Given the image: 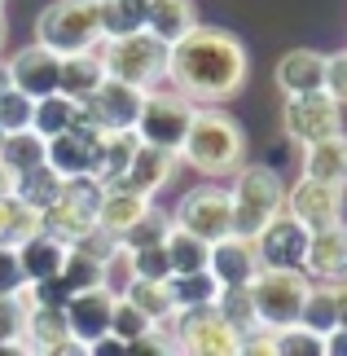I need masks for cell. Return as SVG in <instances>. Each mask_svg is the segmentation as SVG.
Wrapping results in <instances>:
<instances>
[{
    "label": "cell",
    "mask_w": 347,
    "mask_h": 356,
    "mask_svg": "<svg viewBox=\"0 0 347 356\" xmlns=\"http://www.w3.org/2000/svg\"><path fill=\"white\" fill-rule=\"evenodd\" d=\"M273 356H325L321 334H312L308 325H286V330H273Z\"/></svg>",
    "instance_id": "cell-42"
},
{
    "label": "cell",
    "mask_w": 347,
    "mask_h": 356,
    "mask_svg": "<svg viewBox=\"0 0 347 356\" xmlns=\"http://www.w3.org/2000/svg\"><path fill=\"white\" fill-rule=\"evenodd\" d=\"M251 242H255L259 268H290V273H303V255H308V229H303L295 216L277 211Z\"/></svg>",
    "instance_id": "cell-11"
},
{
    "label": "cell",
    "mask_w": 347,
    "mask_h": 356,
    "mask_svg": "<svg viewBox=\"0 0 347 356\" xmlns=\"http://www.w3.org/2000/svg\"><path fill=\"white\" fill-rule=\"evenodd\" d=\"M97 13H102V40L145 31V0H97Z\"/></svg>",
    "instance_id": "cell-32"
},
{
    "label": "cell",
    "mask_w": 347,
    "mask_h": 356,
    "mask_svg": "<svg viewBox=\"0 0 347 356\" xmlns=\"http://www.w3.org/2000/svg\"><path fill=\"white\" fill-rule=\"evenodd\" d=\"M97 194L102 185L92 176H79V181H66L62 194L49 202L45 211H35V229L49 238H58L66 246H75L79 238H88L97 229Z\"/></svg>",
    "instance_id": "cell-5"
},
{
    "label": "cell",
    "mask_w": 347,
    "mask_h": 356,
    "mask_svg": "<svg viewBox=\"0 0 347 356\" xmlns=\"http://www.w3.org/2000/svg\"><path fill=\"white\" fill-rule=\"evenodd\" d=\"M299 325H308L312 334H330L339 325V308H334V286L330 282H308V299H303Z\"/></svg>",
    "instance_id": "cell-35"
},
{
    "label": "cell",
    "mask_w": 347,
    "mask_h": 356,
    "mask_svg": "<svg viewBox=\"0 0 347 356\" xmlns=\"http://www.w3.org/2000/svg\"><path fill=\"white\" fill-rule=\"evenodd\" d=\"M334 286V308H339V325H347V277L343 282H330Z\"/></svg>",
    "instance_id": "cell-48"
},
{
    "label": "cell",
    "mask_w": 347,
    "mask_h": 356,
    "mask_svg": "<svg viewBox=\"0 0 347 356\" xmlns=\"http://www.w3.org/2000/svg\"><path fill=\"white\" fill-rule=\"evenodd\" d=\"M229 198L246 202V207H255L264 216H277L286 207V181L277 176V168H268V163H242V168L233 172Z\"/></svg>",
    "instance_id": "cell-18"
},
{
    "label": "cell",
    "mask_w": 347,
    "mask_h": 356,
    "mask_svg": "<svg viewBox=\"0 0 347 356\" xmlns=\"http://www.w3.org/2000/svg\"><path fill=\"white\" fill-rule=\"evenodd\" d=\"M102 132L106 128H97V123L84 115V123H75V128H66L58 136H45V163L62 176V181H79V176L92 172V149L102 141Z\"/></svg>",
    "instance_id": "cell-12"
},
{
    "label": "cell",
    "mask_w": 347,
    "mask_h": 356,
    "mask_svg": "<svg viewBox=\"0 0 347 356\" xmlns=\"http://www.w3.org/2000/svg\"><path fill=\"white\" fill-rule=\"evenodd\" d=\"M97 53H102L106 75L123 79V84H132V88H154V84H163V75H168V44L154 40L150 31L102 40Z\"/></svg>",
    "instance_id": "cell-3"
},
{
    "label": "cell",
    "mask_w": 347,
    "mask_h": 356,
    "mask_svg": "<svg viewBox=\"0 0 347 356\" xmlns=\"http://www.w3.org/2000/svg\"><path fill=\"white\" fill-rule=\"evenodd\" d=\"M286 216H295V220L308 229H325L343 220V189L339 185H325V181H312V176H299L295 185H286Z\"/></svg>",
    "instance_id": "cell-13"
},
{
    "label": "cell",
    "mask_w": 347,
    "mask_h": 356,
    "mask_svg": "<svg viewBox=\"0 0 347 356\" xmlns=\"http://www.w3.org/2000/svg\"><path fill=\"white\" fill-rule=\"evenodd\" d=\"M303 277H308V282H343L347 277V225L343 220L308 234Z\"/></svg>",
    "instance_id": "cell-19"
},
{
    "label": "cell",
    "mask_w": 347,
    "mask_h": 356,
    "mask_svg": "<svg viewBox=\"0 0 347 356\" xmlns=\"http://www.w3.org/2000/svg\"><path fill=\"white\" fill-rule=\"evenodd\" d=\"M0 88H9V58H5V49H0Z\"/></svg>",
    "instance_id": "cell-49"
},
{
    "label": "cell",
    "mask_w": 347,
    "mask_h": 356,
    "mask_svg": "<svg viewBox=\"0 0 347 356\" xmlns=\"http://www.w3.org/2000/svg\"><path fill=\"white\" fill-rule=\"evenodd\" d=\"M35 40L53 53H79L102 44V13L97 0H53L35 18Z\"/></svg>",
    "instance_id": "cell-4"
},
{
    "label": "cell",
    "mask_w": 347,
    "mask_h": 356,
    "mask_svg": "<svg viewBox=\"0 0 347 356\" xmlns=\"http://www.w3.org/2000/svg\"><path fill=\"white\" fill-rule=\"evenodd\" d=\"M172 339H176V352H189V356H238V330L225 325V317L211 304L176 312Z\"/></svg>",
    "instance_id": "cell-8"
},
{
    "label": "cell",
    "mask_w": 347,
    "mask_h": 356,
    "mask_svg": "<svg viewBox=\"0 0 347 356\" xmlns=\"http://www.w3.org/2000/svg\"><path fill=\"white\" fill-rule=\"evenodd\" d=\"M128 255H132V277L168 282L172 259H168V246H163V242H150V246H141V251H128Z\"/></svg>",
    "instance_id": "cell-45"
},
{
    "label": "cell",
    "mask_w": 347,
    "mask_h": 356,
    "mask_svg": "<svg viewBox=\"0 0 347 356\" xmlns=\"http://www.w3.org/2000/svg\"><path fill=\"white\" fill-rule=\"evenodd\" d=\"M168 295H172V308H176V312H185V308H207V304H216L220 282H216L211 268L168 273Z\"/></svg>",
    "instance_id": "cell-30"
},
{
    "label": "cell",
    "mask_w": 347,
    "mask_h": 356,
    "mask_svg": "<svg viewBox=\"0 0 347 356\" xmlns=\"http://www.w3.org/2000/svg\"><path fill=\"white\" fill-rule=\"evenodd\" d=\"M0 163L9 172H26L35 163H45V136L35 128H18V132H0Z\"/></svg>",
    "instance_id": "cell-33"
},
{
    "label": "cell",
    "mask_w": 347,
    "mask_h": 356,
    "mask_svg": "<svg viewBox=\"0 0 347 356\" xmlns=\"http://www.w3.org/2000/svg\"><path fill=\"white\" fill-rule=\"evenodd\" d=\"M176 163H180V154H172V149H159V145L136 141L128 168H123V176H119L115 185H128V189H136V194H150V198H154L159 189L176 176Z\"/></svg>",
    "instance_id": "cell-21"
},
{
    "label": "cell",
    "mask_w": 347,
    "mask_h": 356,
    "mask_svg": "<svg viewBox=\"0 0 347 356\" xmlns=\"http://www.w3.org/2000/svg\"><path fill=\"white\" fill-rule=\"evenodd\" d=\"M339 106H347V49L343 53H325V84H321Z\"/></svg>",
    "instance_id": "cell-46"
},
{
    "label": "cell",
    "mask_w": 347,
    "mask_h": 356,
    "mask_svg": "<svg viewBox=\"0 0 347 356\" xmlns=\"http://www.w3.org/2000/svg\"><path fill=\"white\" fill-rule=\"evenodd\" d=\"M303 176L347 189V132H330L303 145Z\"/></svg>",
    "instance_id": "cell-23"
},
{
    "label": "cell",
    "mask_w": 347,
    "mask_h": 356,
    "mask_svg": "<svg viewBox=\"0 0 347 356\" xmlns=\"http://www.w3.org/2000/svg\"><path fill=\"white\" fill-rule=\"evenodd\" d=\"M141 97H145V88H132V84H123V79L106 75L84 97V115L97 128H132L136 111H141Z\"/></svg>",
    "instance_id": "cell-16"
},
{
    "label": "cell",
    "mask_w": 347,
    "mask_h": 356,
    "mask_svg": "<svg viewBox=\"0 0 347 356\" xmlns=\"http://www.w3.org/2000/svg\"><path fill=\"white\" fill-rule=\"evenodd\" d=\"M168 84L193 106H220L246 84V49L220 26H193L168 49Z\"/></svg>",
    "instance_id": "cell-1"
},
{
    "label": "cell",
    "mask_w": 347,
    "mask_h": 356,
    "mask_svg": "<svg viewBox=\"0 0 347 356\" xmlns=\"http://www.w3.org/2000/svg\"><path fill=\"white\" fill-rule=\"evenodd\" d=\"M62 255H66V242L49 238V234H35L18 242V264L26 273V282H45V277H58L62 268Z\"/></svg>",
    "instance_id": "cell-28"
},
{
    "label": "cell",
    "mask_w": 347,
    "mask_h": 356,
    "mask_svg": "<svg viewBox=\"0 0 347 356\" xmlns=\"http://www.w3.org/2000/svg\"><path fill=\"white\" fill-rule=\"evenodd\" d=\"M220 317H225V325H233V330H251L255 325V304H251V291L246 286H220L216 304H211Z\"/></svg>",
    "instance_id": "cell-38"
},
{
    "label": "cell",
    "mask_w": 347,
    "mask_h": 356,
    "mask_svg": "<svg viewBox=\"0 0 347 356\" xmlns=\"http://www.w3.org/2000/svg\"><path fill=\"white\" fill-rule=\"evenodd\" d=\"M31 111H35V97H26L22 88H0V132H18V128H31Z\"/></svg>",
    "instance_id": "cell-44"
},
{
    "label": "cell",
    "mask_w": 347,
    "mask_h": 356,
    "mask_svg": "<svg viewBox=\"0 0 347 356\" xmlns=\"http://www.w3.org/2000/svg\"><path fill=\"white\" fill-rule=\"evenodd\" d=\"M154 207V198L150 194H136L128 185H102V194H97V229H106V234H123L132 220H141V216Z\"/></svg>",
    "instance_id": "cell-22"
},
{
    "label": "cell",
    "mask_w": 347,
    "mask_h": 356,
    "mask_svg": "<svg viewBox=\"0 0 347 356\" xmlns=\"http://www.w3.org/2000/svg\"><path fill=\"white\" fill-rule=\"evenodd\" d=\"M62 176L49 168V163H35V168H26V172H13V185H9V194L22 202V207H31V211H45L53 198L62 194Z\"/></svg>",
    "instance_id": "cell-29"
},
{
    "label": "cell",
    "mask_w": 347,
    "mask_h": 356,
    "mask_svg": "<svg viewBox=\"0 0 347 356\" xmlns=\"http://www.w3.org/2000/svg\"><path fill=\"white\" fill-rule=\"evenodd\" d=\"M31 234H35V211L22 207L13 194H0V242L18 246L22 238H31Z\"/></svg>",
    "instance_id": "cell-40"
},
{
    "label": "cell",
    "mask_w": 347,
    "mask_h": 356,
    "mask_svg": "<svg viewBox=\"0 0 347 356\" xmlns=\"http://www.w3.org/2000/svg\"><path fill=\"white\" fill-rule=\"evenodd\" d=\"M251 304H255V321L268 330H286L299 321L303 299H308V277L290 268H259L251 277Z\"/></svg>",
    "instance_id": "cell-7"
},
{
    "label": "cell",
    "mask_w": 347,
    "mask_h": 356,
    "mask_svg": "<svg viewBox=\"0 0 347 356\" xmlns=\"http://www.w3.org/2000/svg\"><path fill=\"white\" fill-rule=\"evenodd\" d=\"M58 71H62V53L35 44H26L18 53H9V84L22 88L26 97H49L58 92Z\"/></svg>",
    "instance_id": "cell-17"
},
{
    "label": "cell",
    "mask_w": 347,
    "mask_h": 356,
    "mask_svg": "<svg viewBox=\"0 0 347 356\" xmlns=\"http://www.w3.org/2000/svg\"><path fill=\"white\" fill-rule=\"evenodd\" d=\"M22 352L40 356H84V343L66 330V312L58 304H31L22 325Z\"/></svg>",
    "instance_id": "cell-14"
},
{
    "label": "cell",
    "mask_w": 347,
    "mask_h": 356,
    "mask_svg": "<svg viewBox=\"0 0 347 356\" xmlns=\"http://www.w3.org/2000/svg\"><path fill=\"white\" fill-rule=\"evenodd\" d=\"M282 128L295 145H308V141H321L330 132H343V106L330 97L325 88H312V92H290L286 106H282Z\"/></svg>",
    "instance_id": "cell-9"
},
{
    "label": "cell",
    "mask_w": 347,
    "mask_h": 356,
    "mask_svg": "<svg viewBox=\"0 0 347 356\" xmlns=\"http://www.w3.org/2000/svg\"><path fill=\"white\" fill-rule=\"evenodd\" d=\"M277 88L286 92H312V88H321L325 84V53H316V49H290L282 62H277Z\"/></svg>",
    "instance_id": "cell-25"
},
{
    "label": "cell",
    "mask_w": 347,
    "mask_h": 356,
    "mask_svg": "<svg viewBox=\"0 0 347 356\" xmlns=\"http://www.w3.org/2000/svg\"><path fill=\"white\" fill-rule=\"evenodd\" d=\"M193 172L202 176H233L246 163V136L238 128V119L225 115L220 106H193V119L185 128V141L176 149Z\"/></svg>",
    "instance_id": "cell-2"
},
{
    "label": "cell",
    "mask_w": 347,
    "mask_h": 356,
    "mask_svg": "<svg viewBox=\"0 0 347 356\" xmlns=\"http://www.w3.org/2000/svg\"><path fill=\"white\" fill-rule=\"evenodd\" d=\"M84 123V102L79 97H66V92H49V97H35V111H31V128L40 136H58L66 128Z\"/></svg>",
    "instance_id": "cell-31"
},
{
    "label": "cell",
    "mask_w": 347,
    "mask_h": 356,
    "mask_svg": "<svg viewBox=\"0 0 347 356\" xmlns=\"http://www.w3.org/2000/svg\"><path fill=\"white\" fill-rule=\"evenodd\" d=\"M163 246H168V259H172V273H189V268H207V251H211V242L189 234V229L180 225H168V234H163Z\"/></svg>",
    "instance_id": "cell-34"
},
{
    "label": "cell",
    "mask_w": 347,
    "mask_h": 356,
    "mask_svg": "<svg viewBox=\"0 0 347 356\" xmlns=\"http://www.w3.org/2000/svg\"><path fill=\"white\" fill-rule=\"evenodd\" d=\"M229 211H233V198H229L225 185H198L176 202L172 225L189 229V234H198L207 242H216V238L229 234Z\"/></svg>",
    "instance_id": "cell-10"
},
{
    "label": "cell",
    "mask_w": 347,
    "mask_h": 356,
    "mask_svg": "<svg viewBox=\"0 0 347 356\" xmlns=\"http://www.w3.org/2000/svg\"><path fill=\"white\" fill-rule=\"evenodd\" d=\"M5 40H9V22H5V9H0V49H5Z\"/></svg>",
    "instance_id": "cell-51"
},
{
    "label": "cell",
    "mask_w": 347,
    "mask_h": 356,
    "mask_svg": "<svg viewBox=\"0 0 347 356\" xmlns=\"http://www.w3.org/2000/svg\"><path fill=\"white\" fill-rule=\"evenodd\" d=\"M136 141H141V136H136L132 128H106L102 141H97V149H92V172L88 176L97 185H115L123 176V168H128Z\"/></svg>",
    "instance_id": "cell-26"
},
{
    "label": "cell",
    "mask_w": 347,
    "mask_h": 356,
    "mask_svg": "<svg viewBox=\"0 0 347 356\" xmlns=\"http://www.w3.org/2000/svg\"><path fill=\"white\" fill-rule=\"evenodd\" d=\"M22 325H26V308L18 304V295H0V356H26Z\"/></svg>",
    "instance_id": "cell-41"
},
{
    "label": "cell",
    "mask_w": 347,
    "mask_h": 356,
    "mask_svg": "<svg viewBox=\"0 0 347 356\" xmlns=\"http://www.w3.org/2000/svg\"><path fill=\"white\" fill-rule=\"evenodd\" d=\"M154 317H150V312H141L132 304V299H115V312H110V334L115 339H123V343H136V339H145L150 330H154Z\"/></svg>",
    "instance_id": "cell-39"
},
{
    "label": "cell",
    "mask_w": 347,
    "mask_h": 356,
    "mask_svg": "<svg viewBox=\"0 0 347 356\" xmlns=\"http://www.w3.org/2000/svg\"><path fill=\"white\" fill-rule=\"evenodd\" d=\"M198 26V9L193 0H145V31L163 40V44H176L180 35H189Z\"/></svg>",
    "instance_id": "cell-24"
},
{
    "label": "cell",
    "mask_w": 347,
    "mask_h": 356,
    "mask_svg": "<svg viewBox=\"0 0 347 356\" xmlns=\"http://www.w3.org/2000/svg\"><path fill=\"white\" fill-rule=\"evenodd\" d=\"M207 268L216 273L220 286H251V277L259 273L255 242H251V238H238V234L216 238L211 251H207Z\"/></svg>",
    "instance_id": "cell-20"
},
{
    "label": "cell",
    "mask_w": 347,
    "mask_h": 356,
    "mask_svg": "<svg viewBox=\"0 0 347 356\" xmlns=\"http://www.w3.org/2000/svg\"><path fill=\"white\" fill-rule=\"evenodd\" d=\"M189 119H193V102L185 97V92H176L168 79H163V84L145 88L132 132L141 136L145 145H159V149H172V154H176L180 141H185Z\"/></svg>",
    "instance_id": "cell-6"
},
{
    "label": "cell",
    "mask_w": 347,
    "mask_h": 356,
    "mask_svg": "<svg viewBox=\"0 0 347 356\" xmlns=\"http://www.w3.org/2000/svg\"><path fill=\"white\" fill-rule=\"evenodd\" d=\"M115 299H119V295L110 291V286H102V282L66 295V304H62V312H66V330H71L79 343H84V352H88L92 339L110 334V312H115Z\"/></svg>",
    "instance_id": "cell-15"
},
{
    "label": "cell",
    "mask_w": 347,
    "mask_h": 356,
    "mask_svg": "<svg viewBox=\"0 0 347 356\" xmlns=\"http://www.w3.org/2000/svg\"><path fill=\"white\" fill-rule=\"evenodd\" d=\"M58 277H62L66 291H84V286H97V282H102V259H97L92 251H84V246H66Z\"/></svg>",
    "instance_id": "cell-37"
},
{
    "label": "cell",
    "mask_w": 347,
    "mask_h": 356,
    "mask_svg": "<svg viewBox=\"0 0 347 356\" xmlns=\"http://www.w3.org/2000/svg\"><path fill=\"white\" fill-rule=\"evenodd\" d=\"M123 299H132L141 312H150L154 321H172L176 308H172V295H168V282H150V277H132L123 286Z\"/></svg>",
    "instance_id": "cell-36"
},
{
    "label": "cell",
    "mask_w": 347,
    "mask_h": 356,
    "mask_svg": "<svg viewBox=\"0 0 347 356\" xmlns=\"http://www.w3.org/2000/svg\"><path fill=\"white\" fill-rule=\"evenodd\" d=\"M9 185H13V172L5 168V163H0V194H9Z\"/></svg>",
    "instance_id": "cell-50"
},
{
    "label": "cell",
    "mask_w": 347,
    "mask_h": 356,
    "mask_svg": "<svg viewBox=\"0 0 347 356\" xmlns=\"http://www.w3.org/2000/svg\"><path fill=\"white\" fill-rule=\"evenodd\" d=\"M168 225H172L168 216H163L159 207H150V211L141 216V220H132V225L119 234V246H123V251H141V246H150V242H163Z\"/></svg>",
    "instance_id": "cell-43"
},
{
    "label": "cell",
    "mask_w": 347,
    "mask_h": 356,
    "mask_svg": "<svg viewBox=\"0 0 347 356\" xmlns=\"http://www.w3.org/2000/svg\"><path fill=\"white\" fill-rule=\"evenodd\" d=\"M0 9H5V0H0Z\"/></svg>",
    "instance_id": "cell-52"
},
{
    "label": "cell",
    "mask_w": 347,
    "mask_h": 356,
    "mask_svg": "<svg viewBox=\"0 0 347 356\" xmlns=\"http://www.w3.org/2000/svg\"><path fill=\"white\" fill-rule=\"evenodd\" d=\"M106 79V66H102V53L97 49H79V53H62V71H58V92L66 97H79L84 102L88 92Z\"/></svg>",
    "instance_id": "cell-27"
},
{
    "label": "cell",
    "mask_w": 347,
    "mask_h": 356,
    "mask_svg": "<svg viewBox=\"0 0 347 356\" xmlns=\"http://www.w3.org/2000/svg\"><path fill=\"white\" fill-rule=\"evenodd\" d=\"M18 286H26V273L18 264V246L0 242V295H13Z\"/></svg>",
    "instance_id": "cell-47"
}]
</instances>
